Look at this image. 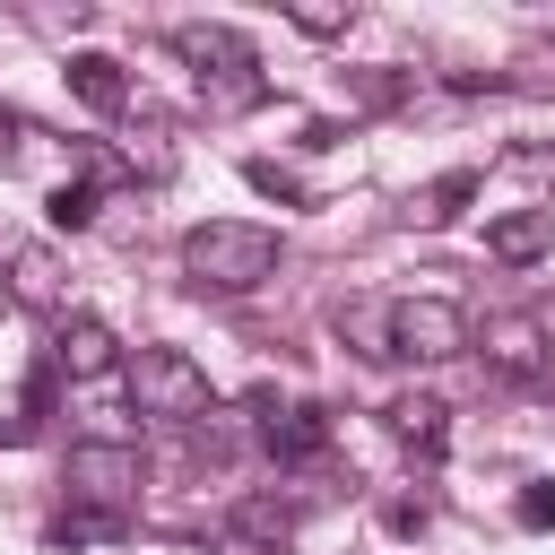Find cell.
I'll list each match as a JSON object with an SVG mask.
<instances>
[{"instance_id":"obj_2","label":"cell","mask_w":555,"mask_h":555,"mask_svg":"<svg viewBox=\"0 0 555 555\" xmlns=\"http://www.w3.org/2000/svg\"><path fill=\"white\" fill-rule=\"evenodd\" d=\"M139 486H147L139 442H69V460H61V494H69V512L130 520V512H139Z\"/></svg>"},{"instance_id":"obj_9","label":"cell","mask_w":555,"mask_h":555,"mask_svg":"<svg viewBox=\"0 0 555 555\" xmlns=\"http://www.w3.org/2000/svg\"><path fill=\"white\" fill-rule=\"evenodd\" d=\"M477 347H486V364H494L503 382H529V373L546 364V338H538V321H529V312H494Z\"/></svg>"},{"instance_id":"obj_11","label":"cell","mask_w":555,"mask_h":555,"mask_svg":"<svg viewBox=\"0 0 555 555\" xmlns=\"http://www.w3.org/2000/svg\"><path fill=\"white\" fill-rule=\"evenodd\" d=\"M69 95L87 113H130V78H121L113 52H69Z\"/></svg>"},{"instance_id":"obj_16","label":"cell","mask_w":555,"mask_h":555,"mask_svg":"<svg viewBox=\"0 0 555 555\" xmlns=\"http://www.w3.org/2000/svg\"><path fill=\"white\" fill-rule=\"evenodd\" d=\"M95 199H104V191H95L87 173L52 182V191H43V217H52V234H87V225H95Z\"/></svg>"},{"instance_id":"obj_13","label":"cell","mask_w":555,"mask_h":555,"mask_svg":"<svg viewBox=\"0 0 555 555\" xmlns=\"http://www.w3.org/2000/svg\"><path fill=\"white\" fill-rule=\"evenodd\" d=\"M338 338H347L364 364H382V356H390V295H347V304H338Z\"/></svg>"},{"instance_id":"obj_4","label":"cell","mask_w":555,"mask_h":555,"mask_svg":"<svg viewBox=\"0 0 555 555\" xmlns=\"http://www.w3.org/2000/svg\"><path fill=\"white\" fill-rule=\"evenodd\" d=\"M477 330L451 295H390V356H416V364H442V356H468Z\"/></svg>"},{"instance_id":"obj_10","label":"cell","mask_w":555,"mask_h":555,"mask_svg":"<svg viewBox=\"0 0 555 555\" xmlns=\"http://www.w3.org/2000/svg\"><path fill=\"white\" fill-rule=\"evenodd\" d=\"M546 243H555V208H512V217L486 225V251H494L503 269H529Z\"/></svg>"},{"instance_id":"obj_22","label":"cell","mask_w":555,"mask_h":555,"mask_svg":"<svg viewBox=\"0 0 555 555\" xmlns=\"http://www.w3.org/2000/svg\"><path fill=\"white\" fill-rule=\"evenodd\" d=\"M9 165H17V113L0 104V173H9Z\"/></svg>"},{"instance_id":"obj_17","label":"cell","mask_w":555,"mask_h":555,"mask_svg":"<svg viewBox=\"0 0 555 555\" xmlns=\"http://www.w3.org/2000/svg\"><path fill=\"white\" fill-rule=\"evenodd\" d=\"M243 182L260 191V199H286V208H304L312 191H304V173H286L278 156H243Z\"/></svg>"},{"instance_id":"obj_12","label":"cell","mask_w":555,"mask_h":555,"mask_svg":"<svg viewBox=\"0 0 555 555\" xmlns=\"http://www.w3.org/2000/svg\"><path fill=\"white\" fill-rule=\"evenodd\" d=\"M0 260H9V295H17V304H35V312H61V260H52L43 243H9Z\"/></svg>"},{"instance_id":"obj_6","label":"cell","mask_w":555,"mask_h":555,"mask_svg":"<svg viewBox=\"0 0 555 555\" xmlns=\"http://www.w3.org/2000/svg\"><path fill=\"white\" fill-rule=\"evenodd\" d=\"M173 52L191 61V87H199V78H234V69H260L251 35H243V26H217V17H191V26H173Z\"/></svg>"},{"instance_id":"obj_1","label":"cell","mask_w":555,"mask_h":555,"mask_svg":"<svg viewBox=\"0 0 555 555\" xmlns=\"http://www.w3.org/2000/svg\"><path fill=\"white\" fill-rule=\"evenodd\" d=\"M182 278H191V295H251L278 278V234L251 217H208L182 234Z\"/></svg>"},{"instance_id":"obj_3","label":"cell","mask_w":555,"mask_h":555,"mask_svg":"<svg viewBox=\"0 0 555 555\" xmlns=\"http://www.w3.org/2000/svg\"><path fill=\"white\" fill-rule=\"evenodd\" d=\"M130 399H139V416H165V425H208L217 416V390L182 347H139L130 356Z\"/></svg>"},{"instance_id":"obj_18","label":"cell","mask_w":555,"mask_h":555,"mask_svg":"<svg viewBox=\"0 0 555 555\" xmlns=\"http://www.w3.org/2000/svg\"><path fill=\"white\" fill-rule=\"evenodd\" d=\"M286 17H295L304 35H347V26H356V0H295Z\"/></svg>"},{"instance_id":"obj_5","label":"cell","mask_w":555,"mask_h":555,"mask_svg":"<svg viewBox=\"0 0 555 555\" xmlns=\"http://www.w3.org/2000/svg\"><path fill=\"white\" fill-rule=\"evenodd\" d=\"M251 416H260L269 460H286V468H304V460H321V451H330V416H321L312 399H286V408H278V399L260 390V399H251Z\"/></svg>"},{"instance_id":"obj_14","label":"cell","mask_w":555,"mask_h":555,"mask_svg":"<svg viewBox=\"0 0 555 555\" xmlns=\"http://www.w3.org/2000/svg\"><path fill=\"white\" fill-rule=\"evenodd\" d=\"M468 199H477V165H460V173H442V182L408 191V225H451Z\"/></svg>"},{"instance_id":"obj_15","label":"cell","mask_w":555,"mask_h":555,"mask_svg":"<svg viewBox=\"0 0 555 555\" xmlns=\"http://www.w3.org/2000/svg\"><path fill=\"white\" fill-rule=\"evenodd\" d=\"M234 538H251V546L278 555V546L295 538V503H278V494H243V503H234Z\"/></svg>"},{"instance_id":"obj_7","label":"cell","mask_w":555,"mask_h":555,"mask_svg":"<svg viewBox=\"0 0 555 555\" xmlns=\"http://www.w3.org/2000/svg\"><path fill=\"white\" fill-rule=\"evenodd\" d=\"M382 416H390V442H399L408 460H442V451H451V408H442L434 390H399Z\"/></svg>"},{"instance_id":"obj_8","label":"cell","mask_w":555,"mask_h":555,"mask_svg":"<svg viewBox=\"0 0 555 555\" xmlns=\"http://www.w3.org/2000/svg\"><path fill=\"white\" fill-rule=\"evenodd\" d=\"M113 364H121V338H113L104 321H87V312H78V321H61V330H52V373H69V382H104Z\"/></svg>"},{"instance_id":"obj_21","label":"cell","mask_w":555,"mask_h":555,"mask_svg":"<svg viewBox=\"0 0 555 555\" xmlns=\"http://www.w3.org/2000/svg\"><path fill=\"white\" fill-rule=\"evenodd\" d=\"M382 529L390 538H425V503H382Z\"/></svg>"},{"instance_id":"obj_20","label":"cell","mask_w":555,"mask_h":555,"mask_svg":"<svg viewBox=\"0 0 555 555\" xmlns=\"http://www.w3.org/2000/svg\"><path fill=\"white\" fill-rule=\"evenodd\" d=\"M520 529H555V477H538V486H520Z\"/></svg>"},{"instance_id":"obj_19","label":"cell","mask_w":555,"mask_h":555,"mask_svg":"<svg viewBox=\"0 0 555 555\" xmlns=\"http://www.w3.org/2000/svg\"><path fill=\"white\" fill-rule=\"evenodd\" d=\"M399 87H408V78H382V69H356V78H347V104H364V113H382V104H399Z\"/></svg>"}]
</instances>
